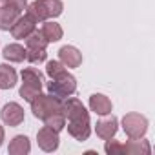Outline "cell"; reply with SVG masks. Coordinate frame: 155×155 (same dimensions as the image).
<instances>
[{
  "instance_id": "6da1fadb",
  "label": "cell",
  "mask_w": 155,
  "mask_h": 155,
  "mask_svg": "<svg viewBox=\"0 0 155 155\" xmlns=\"http://www.w3.org/2000/svg\"><path fill=\"white\" fill-rule=\"evenodd\" d=\"M31 111L37 119L44 120L49 115L62 111V99L55 97V95H42L38 93L33 101H31Z\"/></svg>"
},
{
  "instance_id": "7a4b0ae2",
  "label": "cell",
  "mask_w": 155,
  "mask_h": 155,
  "mask_svg": "<svg viewBox=\"0 0 155 155\" xmlns=\"http://www.w3.org/2000/svg\"><path fill=\"white\" fill-rule=\"evenodd\" d=\"M48 90L51 95L58 97V99H66L69 97L71 93H75L77 90V81L75 77L68 71L60 73L58 77H55V79H51V82H48Z\"/></svg>"
},
{
  "instance_id": "3957f363",
  "label": "cell",
  "mask_w": 155,
  "mask_h": 155,
  "mask_svg": "<svg viewBox=\"0 0 155 155\" xmlns=\"http://www.w3.org/2000/svg\"><path fill=\"white\" fill-rule=\"evenodd\" d=\"M122 128L130 139H140L148 131V119L140 113H126L122 117Z\"/></svg>"
},
{
  "instance_id": "277c9868",
  "label": "cell",
  "mask_w": 155,
  "mask_h": 155,
  "mask_svg": "<svg viewBox=\"0 0 155 155\" xmlns=\"http://www.w3.org/2000/svg\"><path fill=\"white\" fill-rule=\"evenodd\" d=\"M68 131L73 139L77 140H88L90 133H91V124H90V117H81V119H73L68 120Z\"/></svg>"
},
{
  "instance_id": "5b68a950",
  "label": "cell",
  "mask_w": 155,
  "mask_h": 155,
  "mask_svg": "<svg viewBox=\"0 0 155 155\" xmlns=\"http://www.w3.org/2000/svg\"><path fill=\"white\" fill-rule=\"evenodd\" d=\"M0 117L8 126H18L24 122V108L18 102H8L0 111Z\"/></svg>"
},
{
  "instance_id": "8992f818",
  "label": "cell",
  "mask_w": 155,
  "mask_h": 155,
  "mask_svg": "<svg viewBox=\"0 0 155 155\" xmlns=\"http://www.w3.org/2000/svg\"><path fill=\"white\" fill-rule=\"evenodd\" d=\"M58 140H60L58 139V131H55L49 126L40 128L38 133H37V142H38V146L44 151H55L58 148Z\"/></svg>"
},
{
  "instance_id": "52a82bcc",
  "label": "cell",
  "mask_w": 155,
  "mask_h": 155,
  "mask_svg": "<svg viewBox=\"0 0 155 155\" xmlns=\"http://www.w3.org/2000/svg\"><path fill=\"white\" fill-rule=\"evenodd\" d=\"M62 113L68 120L73 119H81V117H90V113L86 111L84 104L79 99H66L62 101Z\"/></svg>"
},
{
  "instance_id": "ba28073f",
  "label": "cell",
  "mask_w": 155,
  "mask_h": 155,
  "mask_svg": "<svg viewBox=\"0 0 155 155\" xmlns=\"http://www.w3.org/2000/svg\"><path fill=\"white\" fill-rule=\"evenodd\" d=\"M35 24H37V22H35L31 17H28V15L18 17V18H17V22L11 26V35H13V38L22 40V38L29 37V35L35 31Z\"/></svg>"
},
{
  "instance_id": "9c48e42d",
  "label": "cell",
  "mask_w": 155,
  "mask_h": 155,
  "mask_svg": "<svg viewBox=\"0 0 155 155\" xmlns=\"http://www.w3.org/2000/svg\"><path fill=\"white\" fill-rule=\"evenodd\" d=\"M58 60L66 68H79L82 64V53L73 46H64L58 49Z\"/></svg>"
},
{
  "instance_id": "30bf717a",
  "label": "cell",
  "mask_w": 155,
  "mask_h": 155,
  "mask_svg": "<svg viewBox=\"0 0 155 155\" xmlns=\"http://www.w3.org/2000/svg\"><path fill=\"white\" fill-rule=\"evenodd\" d=\"M90 108H91V111H95L97 115H110L111 110H113V104H111V101H110L106 95H102V93H93V95L90 97Z\"/></svg>"
},
{
  "instance_id": "8fae6325",
  "label": "cell",
  "mask_w": 155,
  "mask_h": 155,
  "mask_svg": "<svg viewBox=\"0 0 155 155\" xmlns=\"http://www.w3.org/2000/svg\"><path fill=\"white\" fill-rule=\"evenodd\" d=\"M119 130V122L115 117H110V119H104V120H99L97 126H95V131L97 135L102 139V140H108V139H113L115 133Z\"/></svg>"
},
{
  "instance_id": "7c38bea8",
  "label": "cell",
  "mask_w": 155,
  "mask_h": 155,
  "mask_svg": "<svg viewBox=\"0 0 155 155\" xmlns=\"http://www.w3.org/2000/svg\"><path fill=\"white\" fill-rule=\"evenodd\" d=\"M20 13L22 11H18L15 6H2V8H0V29H2V31H9L11 26L20 17Z\"/></svg>"
},
{
  "instance_id": "4fadbf2b",
  "label": "cell",
  "mask_w": 155,
  "mask_h": 155,
  "mask_svg": "<svg viewBox=\"0 0 155 155\" xmlns=\"http://www.w3.org/2000/svg\"><path fill=\"white\" fill-rule=\"evenodd\" d=\"M124 151L126 155H150L151 153V146L146 139H130L124 144Z\"/></svg>"
},
{
  "instance_id": "5bb4252c",
  "label": "cell",
  "mask_w": 155,
  "mask_h": 155,
  "mask_svg": "<svg viewBox=\"0 0 155 155\" xmlns=\"http://www.w3.org/2000/svg\"><path fill=\"white\" fill-rule=\"evenodd\" d=\"M17 84V71L8 64H0V90H11Z\"/></svg>"
},
{
  "instance_id": "9a60e30c",
  "label": "cell",
  "mask_w": 155,
  "mask_h": 155,
  "mask_svg": "<svg viewBox=\"0 0 155 155\" xmlns=\"http://www.w3.org/2000/svg\"><path fill=\"white\" fill-rule=\"evenodd\" d=\"M26 9H28V17H31L35 22H44V20L49 18L44 0H35V2H31Z\"/></svg>"
},
{
  "instance_id": "2e32d148",
  "label": "cell",
  "mask_w": 155,
  "mask_h": 155,
  "mask_svg": "<svg viewBox=\"0 0 155 155\" xmlns=\"http://www.w3.org/2000/svg\"><path fill=\"white\" fill-rule=\"evenodd\" d=\"M40 33L44 35V38H46L48 42H57V40L62 38V33H64V31H62L60 24L51 22V20H44V26H42Z\"/></svg>"
},
{
  "instance_id": "e0dca14e",
  "label": "cell",
  "mask_w": 155,
  "mask_h": 155,
  "mask_svg": "<svg viewBox=\"0 0 155 155\" xmlns=\"http://www.w3.org/2000/svg\"><path fill=\"white\" fill-rule=\"evenodd\" d=\"M4 58L9 62H24L26 60V48L20 44H8L2 51Z\"/></svg>"
},
{
  "instance_id": "ac0fdd59",
  "label": "cell",
  "mask_w": 155,
  "mask_h": 155,
  "mask_svg": "<svg viewBox=\"0 0 155 155\" xmlns=\"http://www.w3.org/2000/svg\"><path fill=\"white\" fill-rule=\"evenodd\" d=\"M29 150H31V144L26 135H17L9 142V148H8V151L11 155H26V153H29Z\"/></svg>"
},
{
  "instance_id": "d6986e66",
  "label": "cell",
  "mask_w": 155,
  "mask_h": 155,
  "mask_svg": "<svg viewBox=\"0 0 155 155\" xmlns=\"http://www.w3.org/2000/svg\"><path fill=\"white\" fill-rule=\"evenodd\" d=\"M22 82H26V84H33V86L42 88L44 75H42L38 69H35V68H26V69H22Z\"/></svg>"
},
{
  "instance_id": "ffe728a7",
  "label": "cell",
  "mask_w": 155,
  "mask_h": 155,
  "mask_svg": "<svg viewBox=\"0 0 155 155\" xmlns=\"http://www.w3.org/2000/svg\"><path fill=\"white\" fill-rule=\"evenodd\" d=\"M49 42L44 38V35L40 33V31H33L29 37H26V46H28V49H46V46H48Z\"/></svg>"
},
{
  "instance_id": "44dd1931",
  "label": "cell",
  "mask_w": 155,
  "mask_h": 155,
  "mask_svg": "<svg viewBox=\"0 0 155 155\" xmlns=\"http://www.w3.org/2000/svg\"><path fill=\"white\" fill-rule=\"evenodd\" d=\"M44 124L49 126V128H53L55 131H60V130L66 126V117H64L62 111H57V113L49 115L48 119H44Z\"/></svg>"
},
{
  "instance_id": "7402d4cb",
  "label": "cell",
  "mask_w": 155,
  "mask_h": 155,
  "mask_svg": "<svg viewBox=\"0 0 155 155\" xmlns=\"http://www.w3.org/2000/svg\"><path fill=\"white\" fill-rule=\"evenodd\" d=\"M40 90H42V88H38V86H33V84H26V82H22V86H20V97H22L24 101L31 102V101L40 93Z\"/></svg>"
},
{
  "instance_id": "603a6c76",
  "label": "cell",
  "mask_w": 155,
  "mask_h": 155,
  "mask_svg": "<svg viewBox=\"0 0 155 155\" xmlns=\"http://www.w3.org/2000/svg\"><path fill=\"white\" fill-rule=\"evenodd\" d=\"M64 71H66V66H64L60 60H49L48 66H46V73H48L49 79H55V77H58V75L64 73Z\"/></svg>"
},
{
  "instance_id": "cb8c5ba5",
  "label": "cell",
  "mask_w": 155,
  "mask_h": 155,
  "mask_svg": "<svg viewBox=\"0 0 155 155\" xmlns=\"http://www.w3.org/2000/svg\"><path fill=\"white\" fill-rule=\"evenodd\" d=\"M46 57H48L46 49H26V60H29V62H33V64L44 62Z\"/></svg>"
},
{
  "instance_id": "d4e9b609",
  "label": "cell",
  "mask_w": 155,
  "mask_h": 155,
  "mask_svg": "<svg viewBox=\"0 0 155 155\" xmlns=\"http://www.w3.org/2000/svg\"><path fill=\"white\" fill-rule=\"evenodd\" d=\"M44 2H46V8H48V15H49V18L58 17V15L62 13V9H64V4L60 2V0H44Z\"/></svg>"
},
{
  "instance_id": "484cf974",
  "label": "cell",
  "mask_w": 155,
  "mask_h": 155,
  "mask_svg": "<svg viewBox=\"0 0 155 155\" xmlns=\"http://www.w3.org/2000/svg\"><path fill=\"white\" fill-rule=\"evenodd\" d=\"M104 151H106L108 155H124V153H126V151H124V144H120V142H117V140H111V139L106 140Z\"/></svg>"
},
{
  "instance_id": "4316f807",
  "label": "cell",
  "mask_w": 155,
  "mask_h": 155,
  "mask_svg": "<svg viewBox=\"0 0 155 155\" xmlns=\"http://www.w3.org/2000/svg\"><path fill=\"white\" fill-rule=\"evenodd\" d=\"M2 142H4V128L0 126V146H2Z\"/></svg>"
}]
</instances>
